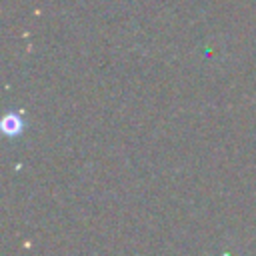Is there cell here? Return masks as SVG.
<instances>
[{"label": "cell", "mask_w": 256, "mask_h": 256, "mask_svg": "<svg viewBox=\"0 0 256 256\" xmlns=\"http://www.w3.org/2000/svg\"><path fill=\"white\" fill-rule=\"evenodd\" d=\"M22 130H24V118H22L20 112H8V114H4V118H2V132L8 138L20 136Z\"/></svg>", "instance_id": "6da1fadb"}]
</instances>
